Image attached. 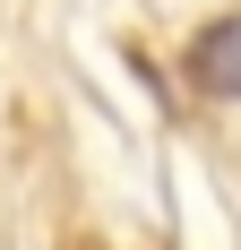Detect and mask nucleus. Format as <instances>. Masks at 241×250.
<instances>
[{
  "instance_id": "f257e3e1",
  "label": "nucleus",
  "mask_w": 241,
  "mask_h": 250,
  "mask_svg": "<svg viewBox=\"0 0 241 250\" xmlns=\"http://www.w3.org/2000/svg\"><path fill=\"white\" fill-rule=\"evenodd\" d=\"M181 69H190V86H198V95L241 104V18H216L190 52H181Z\"/></svg>"
},
{
  "instance_id": "f03ea898",
  "label": "nucleus",
  "mask_w": 241,
  "mask_h": 250,
  "mask_svg": "<svg viewBox=\"0 0 241 250\" xmlns=\"http://www.w3.org/2000/svg\"><path fill=\"white\" fill-rule=\"evenodd\" d=\"M86 250H95V242H86Z\"/></svg>"
}]
</instances>
